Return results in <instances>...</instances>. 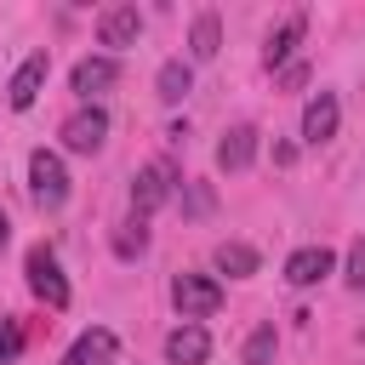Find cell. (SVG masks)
<instances>
[{
	"label": "cell",
	"instance_id": "1",
	"mask_svg": "<svg viewBox=\"0 0 365 365\" xmlns=\"http://www.w3.org/2000/svg\"><path fill=\"white\" fill-rule=\"evenodd\" d=\"M29 194H34L40 211H63L68 205V171H63V160L51 148H34L29 154Z\"/></svg>",
	"mask_w": 365,
	"mask_h": 365
},
{
	"label": "cell",
	"instance_id": "2",
	"mask_svg": "<svg viewBox=\"0 0 365 365\" xmlns=\"http://www.w3.org/2000/svg\"><path fill=\"white\" fill-rule=\"evenodd\" d=\"M171 308H177L188 325H200V319H211V314L222 308V285H217L211 274H177V279H171Z\"/></svg>",
	"mask_w": 365,
	"mask_h": 365
},
{
	"label": "cell",
	"instance_id": "3",
	"mask_svg": "<svg viewBox=\"0 0 365 365\" xmlns=\"http://www.w3.org/2000/svg\"><path fill=\"white\" fill-rule=\"evenodd\" d=\"M23 274H29V291L46 302V308H68V279H63V262L51 245H34L23 257Z\"/></svg>",
	"mask_w": 365,
	"mask_h": 365
},
{
	"label": "cell",
	"instance_id": "4",
	"mask_svg": "<svg viewBox=\"0 0 365 365\" xmlns=\"http://www.w3.org/2000/svg\"><path fill=\"white\" fill-rule=\"evenodd\" d=\"M57 137H63V148H68V154H97V148L108 143V114H103L97 103H80V108L63 120V131H57Z\"/></svg>",
	"mask_w": 365,
	"mask_h": 365
},
{
	"label": "cell",
	"instance_id": "5",
	"mask_svg": "<svg viewBox=\"0 0 365 365\" xmlns=\"http://www.w3.org/2000/svg\"><path fill=\"white\" fill-rule=\"evenodd\" d=\"M171 182H177V171H171L165 160L143 165V171L131 177V217H143V222H148V211H160V205L171 200Z\"/></svg>",
	"mask_w": 365,
	"mask_h": 365
},
{
	"label": "cell",
	"instance_id": "6",
	"mask_svg": "<svg viewBox=\"0 0 365 365\" xmlns=\"http://www.w3.org/2000/svg\"><path fill=\"white\" fill-rule=\"evenodd\" d=\"M137 34H143V11H137V6H108V11H97V46H108V57L125 51V46H137Z\"/></svg>",
	"mask_w": 365,
	"mask_h": 365
},
{
	"label": "cell",
	"instance_id": "7",
	"mask_svg": "<svg viewBox=\"0 0 365 365\" xmlns=\"http://www.w3.org/2000/svg\"><path fill=\"white\" fill-rule=\"evenodd\" d=\"M336 125H342V103H336V91H314L308 97V108H302V143H331L336 137Z\"/></svg>",
	"mask_w": 365,
	"mask_h": 365
},
{
	"label": "cell",
	"instance_id": "8",
	"mask_svg": "<svg viewBox=\"0 0 365 365\" xmlns=\"http://www.w3.org/2000/svg\"><path fill=\"white\" fill-rule=\"evenodd\" d=\"M114 80H120V63H114L108 51H97V57H80V63H74V74H68V86H74L86 103H91V97H103Z\"/></svg>",
	"mask_w": 365,
	"mask_h": 365
},
{
	"label": "cell",
	"instance_id": "9",
	"mask_svg": "<svg viewBox=\"0 0 365 365\" xmlns=\"http://www.w3.org/2000/svg\"><path fill=\"white\" fill-rule=\"evenodd\" d=\"M46 74H51V57H46V51L23 57V63H17V74H11V86H6V103H11V108H34V97H40V86H46Z\"/></svg>",
	"mask_w": 365,
	"mask_h": 365
},
{
	"label": "cell",
	"instance_id": "10",
	"mask_svg": "<svg viewBox=\"0 0 365 365\" xmlns=\"http://www.w3.org/2000/svg\"><path fill=\"white\" fill-rule=\"evenodd\" d=\"M336 268V257H331V245H302V251H291L285 257V279L297 285V291H308V285H319L325 274Z\"/></svg>",
	"mask_w": 365,
	"mask_h": 365
},
{
	"label": "cell",
	"instance_id": "11",
	"mask_svg": "<svg viewBox=\"0 0 365 365\" xmlns=\"http://www.w3.org/2000/svg\"><path fill=\"white\" fill-rule=\"evenodd\" d=\"M302 34H308V11H291V17L268 34V46H262V68H285L291 51L302 46Z\"/></svg>",
	"mask_w": 365,
	"mask_h": 365
},
{
	"label": "cell",
	"instance_id": "12",
	"mask_svg": "<svg viewBox=\"0 0 365 365\" xmlns=\"http://www.w3.org/2000/svg\"><path fill=\"white\" fill-rule=\"evenodd\" d=\"M165 359H171V365H205V359H211L205 325H177V331L165 336Z\"/></svg>",
	"mask_w": 365,
	"mask_h": 365
},
{
	"label": "cell",
	"instance_id": "13",
	"mask_svg": "<svg viewBox=\"0 0 365 365\" xmlns=\"http://www.w3.org/2000/svg\"><path fill=\"white\" fill-rule=\"evenodd\" d=\"M114 348H120V342H114V331H108V325H91V331H80V336H74V348L63 354V365H108V359H114Z\"/></svg>",
	"mask_w": 365,
	"mask_h": 365
},
{
	"label": "cell",
	"instance_id": "14",
	"mask_svg": "<svg viewBox=\"0 0 365 365\" xmlns=\"http://www.w3.org/2000/svg\"><path fill=\"white\" fill-rule=\"evenodd\" d=\"M257 160V125H234V131H222V143H217V165L222 171H245Z\"/></svg>",
	"mask_w": 365,
	"mask_h": 365
},
{
	"label": "cell",
	"instance_id": "15",
	"mask_svg": "<svg viewBox=\"0 0 365 365\" xmlns=\"http://www.w3.org/2000/svg\"><path fill=\"white\" fill-rule=\"evenodd\" d=\"M188 91H194V68H188L182 57H165L160 74H154V97H160V103H182Z\"/></svg>",
	"mask_w": 365,
	"mask_h": 365
},
{
	"label": "cell",
	"instance_id": "16",
	"mask_svg": "<svg viewBox=\"0 0 365 365\" xmlns=\"http://www.w3.org/2000/svg\"><path fill=\"white\" fill-rule=\"evenodd\" d=\"M217 51H222V23H217V11H200L194 29H188V57L194 63H211Z\"/></svg>",
	"mask_w": 365,
	"mask_h": 365
},
{
	"label": "cell",
	"instance_id": "17",
	"mask_svg": "<svg viewBox=\"0 0 365 365\" xmlns=\"http://www.w3.org/2000/svg\"><path fill=\"white\" fill-rule=\"evenodd\" d=\"M217 274H228V279H251V274H257V251H251L245 240H222V245H217Z\"/></svg>",
	"mask_w": 365,
	"mask_h": 365
},
{
	"label": "cell",
	"instance_id": "18",
	"mask_svg": "<svg viewBox=\"0 0 365 365\" xmlns=\"http://www.w3.org/2000/svg\"><path fill=\"white\" fill-rule=\"evenodd\" d=\"M143 251H148V222H143V217H125V222L114 228V257L131 262V257H143Z\"/></svg>",
	"mask_w": 365,
	"mask_h": 365
},
{
	"label": "cell",
	"instance_id": "19",
	"mask_svg": "<svg viewBox=\"0 0 365 365\" xmlns=\"http://www.w3.org/2000/svg\"><path fill=\"white\" fill-rule=\"evenodd\" d=\"M274 348H279V336H274V319H268L245 336V365H274Z\"/></svg>",
	"mask_w": 365,
	"mask_h": 365
},
{
	"label": "cell",
	"instance_id": "20",
	"mask_svg": "<svg viewBox=\"0 0 365 365\" xmlns=\"http://www.w3.org/2000/svg\"><path fill=\"white\" fill-rule=\"evenodd\" d=\"M17 354H23V325L11 314H0V365H11Z\"/></svg>",
	"mask_w": 365,
	"mask_h": 365
},
{
	"label": "cell",
	"instance_id": "21",
	"mask_svg": "<svg viewBox=\"0 0 365 365\" xmlns=\"http://www.w3.org/2000/svg\"><path fill=\"white\" fill-rule=\"evenodd\" d=\"M342 279H348L354 291H365V234L348 245V274H342Z\"/></svg>",
	"mask_w": 365,
	"mask_h": 365
},
{
	"label": "cell",
	"instance_id": "22",
	"mask_svg": "<svg viewBox=\"0 0 365 365\" xmlns=\"http://www.w3.org/2000/svg\"><path fill=\"white\" fill-rule=\"evenodd\" d=\"M6 240H11V217H6V205H0V251H6Z\"/></svg>",
	"mask_w": 365,
	"mask_h": 365
}]
</instances>
